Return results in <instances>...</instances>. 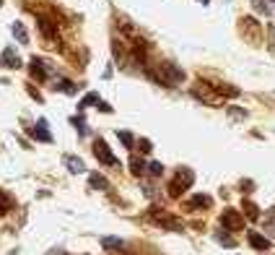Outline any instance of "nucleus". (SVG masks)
Wrapping results in <instances>:
<instances>
[{
	"instance_id": "nucleus-17",
	"label": "nucleus",
	"mask_w": 275,
	"mask_h": 255,
	"mask_svg": "<svg viewBox=\"0 0 275 255\" xmlns=\"http://www.w3.org/2000/svg\"><path fill=\"white\" fill-rule=\"evenodd\" d=\"M102 247H104V250H109V253L122 250V247H125V239H120V237H104L102 239Z\"/></svg>"
},
{
	"instance_id": "nucleus-29",
	"label": "nucleus",
	"mask_w": 275,
	"mask_h": 255,
	"mask_svg": "<svg viewBox=\"0 0 275 255\" xmlns=\"http://www.w3.org/2000/svg\"><path fill=\"white\" fill-rule=\"evenodd\" d=\"M109 255H130V253H122V250H114V253H109Z\"/></svg>"
},
{
	"instance_id": "nucleus-13",
	"label": "nucleus",
	"mask_w": 275,
	"mask_h": 255,
	"mask_svg": "<svg viewBox=\"0 0 275 255\" xmlns=\"http://www.w3.org/2000/svg\"><path fill=\"white\" fill-rule=\"evenodd\" d=\"M210 84H213V81H210ZM213 89H216V94L221 96V99H234V96H239V89L228 86V84H213Z\"/></svg>"
},
{
	"instance_id": "nucleus-8",
	"label": "nucleus",
	"mask_w": 275,
	"mask_h": 255,
	"mask_svg": "<svg viewBox=\"0 0 275 255\" xmlns=\"http://www.w3.org/2000/svg\"><path fill=\"white\" fill-rule=\"evenodd\" d=\"M29 73H32V78H36V81H47V78H50V65H47V60L32 57V63H29Z\"/></svg>"
},
{
	"instance_id": "nucleus-16",
	"label": "nucleus",
	"mask_w": 275,
	"mask_h": 255,
	"mask_svg": "<svg viewBox=\"0 0 275 255\" xmlns=\"http://www.w3.org/2000/svg\"><path fill=\"white\" fill-rule=\"evenodd\" d=\"M3 65H8V68H13V71H16V68H21V57H18L16 52L11 50V47H8V50L3 52Z\"/></svg>"
},
{
	"instance_id": "nucleus-30",
	"label": "nucleus",
	"mask_w": 275,
	"mask_h": 255,
	"mask_svg": "<svg viewBox=\"0 0 275 255\" xmlns=\"http://www.w3.org/2000/svg\"><path fill=\"white\" fill-rule=\"evenodd\" d=\"M200 3H203V5H208V3H210V0H200Z\"/></svg>"
},
{
	"instance_id": "nucleus-23",
	"label": "nucleus",
	"mask_w": 275,
	"mask_h": 255,
	"mask_svg": "<svg viewBox=\"0 0 275 255\" xmlns=\"http://www.w3.org/2000/svg\"><path fill=\"white\" fill-rule=\"evenodd\" d=\"M55 89H60V91H68V94H75V89L78 86H73L70 81H57V84H52Z\"/></svg>"
},
{
	"instance_id": "nucleus-18",
	"label": "nucleus",
	"mask_w": 275,
	"mask_h": 255,
	"mask_svg": "<svg viewBox=\"0 0 275 255\" xmlns=\"http://www.w3.org/2000/svg\"><path fill=\"white\" fill-rule=\"evenodd\" d=\"M241 211H244V216H247L249 221H257L259 219V208L252 203V200H241Z\"/></svg>"
},
{
	"instance_id": "nucleus-2",
	"label": "nucleus",
	"mask_w": 275,
	"mask_h": 255,
	"mask_svg": "<svg viewBox=\"0 0 275 255\" xmlns=\"http://www.w3.org/2000/svg\"><path fill=\"white\" fill-rule=\"evenodd\" d=\"M195 182V172L189 169V167H179L177 169V175L172 177V182H169V198H179V196H185L187 193V187H192Z\"/></svg>"
},
{
	"instance_id": "nucleus-11",
	"label": "nucleus",
	"mask_w": 275,
	"mask_h": 255,
	"mask_svg": "<svg viewBox=\"0 0 275 255\" xmlns=\"http://www.w3.org/2000/svg\"><path fill=\"white\" fill-rule=\"evenodd\" d=\"M32 138L34 141H44V144H52V133L47 130V120H39V123L32 128Z\"/></svg>"
},
{
	"instance_id": "nucleus-31",
	"label": "nucleus",
	"mask_w": 275,
	"mask_h": 255,
	"mask_svg": "<svg viewBox=\"0 0 275 255\" xmlns=\"http://www.w3.org/2000/svg\"><path fill=\"white\" fill-rule=\"evenodd\" d=\"M0 5H3V0H0Z\"/></svg>"
},
{
	"instance_id": "nucleus-1",
	"label": "nucleus",
	"mask_w": 275,
	"mask_h": 255,
	"mask_svg": "<svg viewBox=\"0 0 275 255\" xmlns=\"http://www.w3.org/2000/svg\"><path fill=\"white\" fill-rule=\"evenodd\" d=\"M148 76L154 81H158V84H164V86H177L179 81H185V71L174 63H158V68L148 71Z\"/></svg>"
},
{
	"instance_id": "nucleus-22",
	"label": "nucleus",
	"mask_w": 275,
	"mask_h": 255,
	"mask_svg": "<svg viewBox=\"0 0 275 255\" xmlns=\"http://www.w3.org/2000/svg\"><path fill=\"white\" fill-rule=\"evenodd\" d=\"M99 102H102V99H99V94L91 91V94H86V96L81 99V107H91V104H99Z\"/></svg>"
},
{
	"instance_id": "nucleus-27",
	"label": "nucleus",
	"mask_w": 275,
	"mask_h": 255,
	"mask_svg": "<svg viewBox=\"0 0 275 255\" xmlns=\"http://www.w3.org/2000/svg\"><path fill=\"white\" fill-rule=\"evenodd\" d=\"M138 146H140V151H143V154H148L151 148H154V146H151V141H148V138H140V141H138Z\"/></svg>"
},
{
	"instance_id": "nucleus-4",
	"label": "nucleus",
	"mask_w": 275,
	"mask_h": 255,
	"mask_svg": "<svg viewBox=\"0 0 275 255\" xmlns=\"http://www.w3.org/2000/svg\"><path fill=\"white\" fill-rule=\"evenodd\" d=\"M151 219H154L158 227H164V229H169V232H182V229H185L177 216H172L169 211H164V208H158V206L151 208Z\"/></svg>"
},
{
	"instance_id": "nucleus-19",
	"label": "nucleus",
	"mask_w": 275,
	"mask_h": 255,
	"mask_svg": "<svg viewBox=\"0 0 275 255\" xmlns=\"http://www.w3.org/2000/svg\"><path fill=\"white\" fill-rule=\"evenodd\" d=\"M11 32H13V36H16L21 44L29 42V34H26V29H24V24H21V21H13V24H11Z\"/></svg>"
},
{
	"instance_id": "nucleus-5",
	"label": "nucleus",
	"mask_w": 275,
	"mask_h": 255,
	"mask_svg": "<svg viewBox=\"0 0 275 255\" xmlns=\"http://www.w3.org/2000/svg\"><path fill=\"white\" fill-rule=\"evenodd\" d=\"M192 96L200 99V102H205V104H210V107H218V102H223L216 94V89H213L210 81H197V86L192 89Z\"/></svg>"
},
{
	"instance_id": "nucleus-21",
	"label": "nucleus",
	"mask_w": 275,
	"mask_h": 255,
	"mask_svg": "<svg viewBox=\"0 0 275 255\" xmlns=\"http://www.w3.org/2000/svg\"><path fill=\"white\" fill-rule=\"evenodd\" d=\"M130 172H133L135 177H140L143 172H146V164H143L140 159H138V156H133V159H130Z\"/></svg>"
},
{
	"instance_id": "nucleus-24",
	"label": "nucleus",
	"mask_w": 275,
	"mask_h": 255,
	"mask_svg": "<svg viewBox=\"0 0 275 255\" xmlns=\"http://www.w3.org/2000/svg\"><path fill=\"white\" fill-rule=\"evenodd\" d=\"M148 172H151L154 177H161V175H164V164H161V162H151V164H148Z\"/></svg>"
},
{
	"instance_id": "nucleus-9",
	"label": "nucleus",
	"mask_w": 275,
	"mask_h": 255,
	"mask_svg": "<svg viewBox=\"0 0 275 255\" xmlns=\"http://www.w3.org/2000/svg\"><path fill=\"white\" fill-rule=\"evenodd\" d=\"M39 32H42V36L44 39H50V42H57V29H55V21H50V18H44V16H39Z\"/></svg>"
},
{
	"instance_id": "nucleus-26",
	"label": "nucleus",
	"mask_w": 275,
	"mask_h": 255,
	"mask_svg": "<svg viewBox=\"0 0 275 255\" xmlns=\"http://www.w3.org/2000/svg\"><path fill=\"white\" fill-rule=\"evenodd\" d=\"M216 239H218V242H223V245H228V247H234V239L228 237L226 232H218V235H216Z\"/></svg>"
},
{
	"instance_id": "nucleus-15",
	"label": "nucleus",
	"mask_w": 275,
	"mask_h": 255,
	"mask_svg": "<svg viewBox=\"0 0 275 255\" xmlns=\"http://www.w3.org/2000/svg\"><path fill=\"white\" fill-rule=\"evenodd\" d=\"M88 182H91V187H94V190H106V187H109V180H106L104 175H99V172H91V175H88Z\"/></svg>"
},
{
	"instance_id": "nucleus-20",
	"label": "nucleus",
	"mask_w": 275,
	"mask_h": 255,
	"mask_svg": "<svg viewBox=\"0 0 275 255\" xmlns=\"http://www.w3.org/2000/svg\"><path fill=\"white\" fill-rule=\"evenodd\" d=\"M65 164H68V169H70L73 175H81V172H86V167H83V162L78 159V156H65Z\"/></svg>"
},
{
	"instance_id": "nucleus-7",
	"label": "nucleus",
	"mask_w": 275,
	"mask_h": 255,
	"mask_svg": "<svg viewBox=\"0 0 275 255\" xmlns=\"http://www.w3.org/2000/svg\"><path fill=\"white\" fill-rule=\"evenodd\" d=\"M221 224H223L228 232H239V229H244V216L236 211V208H226V211L221 214Z\"/></svg>"
},
{
	"instance_id": "nucleus-14",
	"label": "nucleus",
	"mask_w": 275,
	"mask_h": 255,
	"mask_svg": "<svg viewBox=\"0 0 275 255\" xmlns=\"http://www.w3.org/2000/svg\"><path fill=\"white\" fill-rule=\"evenodd\" d=\"M249 245L255 247V250H270V239L257 235V232H249Z\"/></svg>"
},
{
	"instance_id": "nucleus-25",
	"label": "nucleus",
	"mask_w": 275,
	"mask_h": 255,
	"mask_svg": "<svg viewBox=\"0 0 275 255\" xmlns=\"http://www.w3.org/2000/svg\"><path fill=\"white\" fill-rule=\"evenodd\" d=\"M117 138H120V141H122V144H125V146H127V148H133V144H135V141H133V136H130V133H127V130H120V133H117Z\"/></svg>"
},
{
	"instance_id": "nucleus-12",
	"label": "nucleus",
	"mask_w": 275,
	"mask_h": 255,
	"mask_svg": "<svg viewBox=\"0 0 275 255\" xmlns=\"http://www.w3.org/2000/svg\"><path fill=\"white\" fill-rule=\"evenodd\" d=\"M213 206V198L210 196H192L187 200V208L189 211H197V208H210Z\"/></svg>"
},
{
	"instance_id": "nucleus-6",
	"label": "nucleus",
	"mask_w": 275,
	"mask_h": 255,
	"mask_svg": "<svg viewBox=\"0 0 275 255\" xmlns=\"http://www.w3.org/2000/svg\"><path fill=\"white\" fill-rule=\"evenodd\" d=\"M94 156L102 164H106V167H120V162H117V156L112 154V148L106 146V141H102V138H96L94 141Z\"/></svg>"
},
{
	"instance_id": "nucleus-10",
	"label": "nucleus",
	"mask_w": 275,
	"mask_h": 255,
	"mask_svg": "<svg viewBox=\"0 0 275 255\" xmlns=\"http://www.w3.org/2000/svg\"><path fill=\"white\" fill-rule=\"evenodd\" d=\"M13 208H16V198H13L8 190H3V187H0V219H3V216H8Z\"/></svg>"
},
{
	"instance_id": "nucleus-3",
	"label": "nucleus",
	"mask_w": 275,
	"mask_h": 255,
	"mask_svg": "<svg viewBox=\"0 0 275 255\" xmlns=\"http://www.w3.org/2000/svg\"><path fill=\"white\" fill-rule=\"evenodd\" d=\"M239 32H241V36L249 44H259V42H262V24H259L257 18H252V16H244L239 21Z\"/></svg>"
},
{
	"instance_id": "nucleus-28",
	"label": "nucleus",
	"mask_w": 275,
	"mask_h": 255,
	"mask_svg": "<svg viewBox=\"0 0 275 255\" xmlns=\"http://www.w3.org/2000/svg\"><path fill=\"white\" fill-rule=\"evenodd\" d=\"M26 91H29V94H32V96H34V99H36V102H42V96H39V91H36V89H34V86H26Z\"/></svg>"
}]
</instances>
